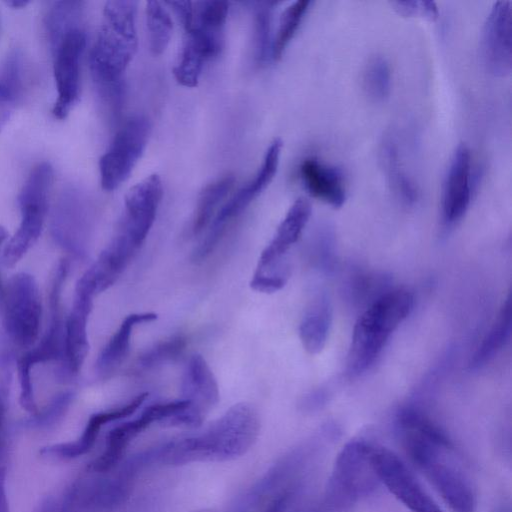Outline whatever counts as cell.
Returning a JSON list of instances; mask_svg holds the SVG:
<instances>
[{"mask_svg":"<svg viewBox=\"0 0 512 512\" xmlns=\"http://www.w3.org/2000/svg\"><path fill=\"white\" fill-rule=\"evenodd\" d=\"M396 426L406 453L450 510L475 512V488L447 435L413 407L400 410Z\"/></svg>","mask_w":512,"mask_h":512,"instance_id":"1","label":"cell"},{"mask_svg":"<svg viewBox=\"0 0 512 512\" xmlns=\"http://www.w3.org/2000/svg\"><path fill=\"white\" fill-rule=\"evenodd\" d=\"M259 430L256 409L250 404L238 403L201 433L150 450L151 461L176 466L235 459L253 446Z\"/></svg>","mask_w":512,"mask_h":512,"instance_id":"2","label":"cell"},{"mask_svg":"<svg viewBox=\"0 0 512 512\" xmlns=\"http://www.w3.org/2000/svg\"><path fill=\"white\" fill-rule=\"evenodd\" d=\"M136 14L137 2L134 0H114L105 4L103 23L90 55L93 78L105 89L118 86L137 51Z\"/></svg>","mask_w":512,"mask_h":512,"instance_id":"3","label":"cell"},{"mask_svg":"<svg viewBox=\"0 0 512 512\" xmlns=\"http://www.w3.org/2000/svg\"><path fill=\"white\" fill-rule=\"evenodd\" d=\"M412 294L404 289L380 295L358 318L347 358V374L356 377L365 372L381 353L395 329L413 307Z\"/></svg>","mask_w":512,"mask_h":512,"instance_id":"4","label":"cell"},{"mask_svg":"<svg viewBox=\"0 0 512 512\" xmlns=\"http://www.w3.org/2000/svg\"><path fill=\"white\" fill-rule=\"evenodd\" d=\"M370 448L363 439H353L342 448L326 488L330 508H348L377 489L379 480L371 464Z\"/></svg>","mask_w":512,"mask_h":512,"instance_id":"5","label":"cell"},{"mask_svg":"<svg viewBox=\"0 0 512 512\" xmlns=\"http://www.w3.org/2000/svg\"><path fill=\"white\" fill-rule=\"evenodd\" d=\"M3 325L10 341L20 349H30L38 341L42 322V302L38 284L26 272L14 274L3 288Z\"/></svg>","mask_w":512,"mask_h":512,"instance_id":"6","label":"cell"},{"mask_svg":"<svg viewBox=\"0 0 512 512\" xmlns=\"http://www.w3.org/2000/svg\"><path fill=\"white\" fill-rule=\"evenodd\" d=\"M150 132V121L143 115L129 117L118 129L99 160L103 190L117 189L130 176L147 146Z\"/></svg>","mask_w":512,"mask_h":512,"instance_id":"7","label":"cell"},{"mask_svg":"<svg viewBox=\"0 0 512 512\" xmlns=\"http://www.w3.org/2000/svg\"><path fill=\"white\" fill-rule=\"evenodd\" d=\"M282 147V140L280 138L274 139L269 145L263 162L254 178L245 186L241 187L221 209H219L214 221L210 225L206 237L192 253L193 262H202L211 254L224 234L227 225L240 215L270 184L278 170Z\"/></svg>","mask_w":512,"mask_h":512,"instance_id":"8","label":"cell"},{"mask_svg":"<svg viewBox=\"0 0 512 512\" xmlns=\"http://www.w3.org/2000/svg\"><path fill=\"white\" fill-rule=\"evenodd\" d=\"M370 460L379 483L411 512H443L395 452L371 445Z\"/></svg>","mask_w":512,"mask_h":512,"instance_id":"9","label":"cell"},{"mask_svg":"<svg viewBox=\"0 0 512 512\" xmlns=\"http://www.w3.org/2000/svg\"><path fill=\"white\" fill-rule=\"evenodd\" d=\"M189 404L185 399L155 403L146 407L138 417L116 425L108 432L105 449L90 464V470L95 473L110 472L122 460L131 441L142 431L155 422L165 425Z\"/></svg>","mask_w":512,"mask_h":512,"instance_id":"10","label":"cell"},{"mask_svg":"<svg viewBox=\"0 0 512 512\" xmlns=\"http://www.w3.org/2000/svg\"><path fill=\"white\" fill-rule=\"evenodd\" d=\"M86 44V35L80 28L66 33L53 47V72L57 99L52 113L57 119H65L79 98L80 59Z\"/></svg>","mask_w":512,"mask_h":512,"instance_id":"11","label":"cell"},{"mask_svg":"<svg viewBox=\"0 0 512 512\" xmlns=\"http://www.w3.org/2000/svg\"><path fill=\"white\" fill-rule=\"evenodd\" d=\"M480 54L486 70L508 76L512 69V8L510 1H497L484 23Z\"/></svg>","mask_w":512,"mask_h":512,"instance_id":"12","label":"cell"},{"mask_svg":"<svg viewBox=\"0 0 512 512\" xmlns=\"http://www.w3.org/2000/svg\"><path fill=\"white\" fill-rule=\"evenodd\" d=\"M163 196V185L158 174H151L135 184L125 196L124 213L118 231L140 247L147 237Z\"/></svg>","mask_w":512,"mask_h":512,"instance_id":"13","label":"cell"},{"mask_svg":"<svg viewBox=\"0 0 512 512\" xmlns=\"http://www.w3.org/2000/svg\"><path fill=\"white\" fill-rule=\"evenodd\" d=\"M472 168L470 150L461 143L450 159L443 182L442 216L446 225L458 222L470 205L474 183Z\"/></svg>","mask_w":512,"mask_h":512,"instance_id":"14","label":"cell"},{"mask_svg":"<svg viewBox=\"0 0 512 512\" xmlns=\"http://www.w3.org/2000/svg\"><path fill=\"white\" fill-rule=\"evenodd\" d=\"M51 233L55 242L75 258H84L89 250V223L77 194L66 191L54 209Z\"/></svg>","mask_w":512,"mask_h":512,"instance_id":"15","label":"cell"},{"mask_svg":"<svg viewBox=\"0 0 512 512\" xmlns=\"http://www.w3.org/2000/svg\"><path fill=\"white\" fill-rule=\"evenodd\" d=\"M94 296L89 290L76 285L73 304L65 320L63 375H77L88 355L87 326Z\"/></svg>","mask_w":512,"mask_h":512,"instance_id":"16","label":"cell"},{"mask_svg":"<svg viewBox=\"0 0 512 512\" xmlns=\"http://www.w3.org/2000/svg\"><path fill=\"white\" fill-rule=\"evenodd\" d=\"M146 397V393H141L123 406L93 414L76 441L48 445L43 447L40 453L60 459H73L88 453L104 425L132 415L142 405Z\"/></svg>","mask_w":512,"mask_h":512,"instance_id":"17","label":"cell"},{"mask_svg":"<svg viewBox=\"0 0 512 512\" xmlns=\"http://www.w3.org/2000/svg\"><path fill=\"white\" fill-rule=\"evenodd\" d=\"M300 179L306 191L314 198L340 208L346 200L343 174L337 167L310 157L299 167Z\"/></svg>","mask_w":512,"mask_h":512,"instance_id":"18","label":"cell"},{"mask_svg":"<svg viewBox=\"0 0 512 512\" xmlns=\"http://www.w3.org/2000/svg\"><path fill=\"white\" fill-rule=\"evenodd\" d=\"M182 399L205 416L219 401L216 378L206 360L200 354L192 355L186 363L182 383Z\"/></svg>","mask_w":512,"mask_h":512,"instance_id":"19","label":"cell"},{"mask_svg":"<svg viewBox=\"0 0 512 512\" xmlns=\"http://www.w3.org/2000/svg\"><path fill=\"white\" fill-rule=\"evenodd\" d=\"M311 215V205L304 199H297L279 224L272 240L262 251L257 268H264L278 262L287 250L298 240Z\"/></svg>","mask_w":512,"mask_h":512,"instance_id":"20","label":"cell"},{"mask_svg":"<svg viewBox=\"0 0 512 512\" xmlns=\"http://www.w3.org/2000/svg\"><path fill=\"white\" fill-rule=\"evenodd\" d=\"M21 221L16 232L8 238L1 251L0 260L6 268L14 267L33 247L40 237L48 207L20 205Z\"/></svg>","mask_w":512,"mask_h":512,"instance_id":"21","label":"cell"},{"mask_svg":"<svg viewBox=\"0 0 512 512\" xmlns=\"http://www.w3.org/2000/svg\"><path fill=\"white\" fill-rule=\"evenodd\" d=\"M217 56L210 44L193 29L185 31L183 45L173 74L176 81L187 88L198 85L206 61Z\"/></svg>","mask_w":512,"mask_h":512,"instance_id":"22","label":"cell"},{"mask_svg":"<svg viewBox=\"0 0 512 512\" xmlns=\"http://www.w3.org/2000/svg\"><path fill=\"white\" fill-rule=\"evenodd\" d=\"M156 318L157 315L151 312L128 315L100 352L96 361L97 372L107 375L117 369L129 353L130 339L134 327L142 323L151 322Z\"/></svg>","mask_w":512,"mask_h":512,"instance_id":"23","label":"cell"},{"mask_svg":"<svg viewBox=\"0 0 512 512\" xmlns=\"http://www.w3.org/2000/svg\"><path fill=\"white\" fill-rule=\"evenodd\" d=\"M380 155L382 166L394 194L403 204L414 205L418 200V189L403 167L399 148L393 137L384 138Z\"/></svg>","mask_w":512,"mask_h":512,"instance_id":"24","label":"cell"},{"mask_svg":"<svg viewBox=\"0 0 512 512\" xmlns=\"http://www.w3.org/2000/svg\"><path fill=\"white\" fill-rule=\"evenodd\" d=\"M226 1H198L193 3V18L189 28L200 32L217 50L224 44V28L228 16ZM188 28V29H189Z\"/></svg>","mask_w":512,"mask_h":512,"instance_id":"25","label":"cell"},{"mask_svg":"<svg viewBox=\"0 0 512 512\" xmlns=\"http://www.w3.org/2000/svg\"><path fill=\"white\" fill-rule=\"evenodd\" d=\"M331 323V308L325 297L317 300L302 319L299 336L303 347L310 354L320 352L327 339Z\"/></svg>","mask_w":512,"mask_h":512,"instance_id":"26","label":"cell"},{"mask_svg":"<svg viewBox=\"0 0 512 512\" xmlns=\"http://www.w3.org/2000/svg\"><path fill=\"white\" fill-rule=\"evenodd\" d=\"M510 333L511 304L508 297L492 328L474 353L469 364L470 368L477 369L489 362L508 341Z\"/></svg>","mask_w":512,"mask_h":512,"instance_id":"27","label":"cell"},{"mask_svg":"<svg viewBox=\"0 0 512 512\" xmlns=\"http://www.w3.org/2000/svg\"><path fill=\"white\" fill-rule=\"evenodd\" d=\"M235 182L233 175H226L208 184L201 191L193 219V232L199 234L211 222L215 210L228 195Z\"/></svg>","mask_w":512,"mask_h":512,"instance_id":"28","label":"cell"},{"mask_svg":"<svg viewBox=\"0 0 512 512\" xmlns=\"http://www.w3.org/2000/svg\"><path fill=\"white\" fill-rule=\"evenodd\" d=\"M145 11L150 50L160 55L166 50L173 32L170 13L162 2L155 0L146 2Z\"/></svg>","mask_w":512,"mask_h":512,"instance_id":"29","label":"cell"},{"mask_svg":"<svg viewBox=\"0 0 512 512\" xmlns=\"http://www.w3.org/2000/svg\"><path fill=\"white\" fill-rule=\"evenodd\" d=\"M363 87L366 95L374 102L386 101L391 93V68L383 56L370 58L363 71Z\"/></svg>","mask_w":512,"mask_h":512,"instance_id":"30","label":"cell"},{"mask_svg":"<svg viewBox=\"0 0 512 512\" xmlns=\"http://www.w3.org/2000/svg\"><path fill=\"white\" fill-rule=\"evenodd\" d=\"M81 3L58 1L53 4L46 16V31L51 48L70 30L79 27Z\"/></svg>","mask_w":512,"mask_h":512,"instance_id":"31","label":"cell"},{"mask_svg":"<svg viewBox=\"0 0 512 512\" xmlns=\"http://www.w3.org/2000/svg\"><path fill=\"white\" fill-rule=\"evenodd\" d=\"M53 182V168L47 162L36 165L25 181L19 196V205L35 204L48 207Z\"/></svg>","mask_w":512,"mask_h":512,"instance_id":"32","label":"cell"},{"mask_svg":"<svg viewBox=\"0 0 512 512\" xmlns=\"http://www.w3.org/2000/svg\"><path fill=\"white\" fill-rule=\"evenodd\" d=\"M308 0H298L291 3L282 12L275 37L272 41V57L279 59L302 22L310 5Z\"/></svg>","mask_w":512,"mask_h":512,"instance_id":"33","label":"cell"},{"mask_svg":"<svg viewBox=\"0 0 512 512\" xmlns=\"http://www.w3.org/2000/svg\"><path fill=\"white\" fill-rule=\"evenodd\" d=\"M187 339L184 335H174L156 343L142 353L136 363L138 372L153 370L169 361L177 359L184 352Z\"/></svg>","mask_w":512,"mask_h":512,"instance_id":"34","label":"cell"},{"mask_svg":"<svg viewBox=\"0 0 512 512\" xmlns=\"http://www.w3.org/2000/svg\"><path fill=\"white\" fill-rule=\"evenodd\" d=\"M74 393L72 391H63L56 396L40 411L22 422V427L27 429H47L59 422L68 411Z\"/></svg>","mask_w":512,"mask_h":512,"instance_id":"35","label":"cell"},{"mask_svg":"<svg viewBox=\"0 0 512 512\" xmlns=\"http://www.w3.org/2000/svg\"><path fill=\"white\" fill-rule=\"evenodd\" d=\"M254 42L258 61H264L272 50L270 38L271 6L269 3L260 4L255 12Z\"/></svg>","mask_w":512,"mask_h":512,"instance_id":"36","label":"cell"},{"mask_svg":"<svg viewBox=\"0 0 512 512\" xmlns=\"http://www.w3.org/2000/svg\"><path fill=\"white\" fill-rule=\"evenodd\" d=\"M393 9L405 17H418L428 21H435L439 16L437 5L433 1H393Z\"/></svg>","mask_w":512,"mask_h":512,"instance_id":"37","label":"cell"},{"mask_svg":"<svg viewBox=\"0 0 512 512\" xmlns=\"http://www.w3.org/2000/svg\"><path fill=\"white\" fill-rule=\"evenodd\" d=\"M285 275H259L254 274L250 281V287L258 292L273 293L280 290L286 283Z\"/></svg>","mask_w":512,"mask_h":512,"instance_id":"38","label":"cell"},{"mask_svg":"<svg viewBox=\"0 0 512 512\" xmlns=\"http://www.w3.org/2000/svg\"><path fill=\"white\" fill-rule=\"evenodd\" d=\"M20 96L0 84V131L11 118Z\"/></svg>","mask_w":512,"mask_h":512,"instance_id":"39","label":"cell"},{"mask_svg":"<svg viewBox=\"0 0 512 512\" xmlns=\"http://www.w3.org/2000/svg\"><path fill=\"white\" fill-rule=\"evenodd\" d=\"M6 400L0 387V463L7 457V424H6Z\"/></svg>","mask_w":512,"mask_h":512,"instance_id":"40","label":"cell"},{"mask_svg":"<svg viewBox=\"0 0 512 512\" xmlns=\"http://www.w3.org/2000/svg\"><path fill=\"white\" fill-rule=\"evenodd\" d=\"M179 17L184 29L187 30L192 23L193 18V2L190 1H170L167 2Z\"/></svg>","mask_w":512,"mask_h":512,"instance_id":"41","label":"cell"},{"mask_svg":"<svg viewBox=\"0 0 512 512\" xmlns=\"http://www.w3.org/2000/svg\"><path fill=\"white\" fill-rule=\"evenodd\" d=\"M0 512H9L6 494V470L2 465H0Z\"/></svg>","mask_w":512,"mask_h":512,"instance_id":"42","label":"cell"},{"mask_svg":"<svg viewBox=\"0 0 512 512\" xmlns=\"http://www.w3.org/2000/svg\"><path fill=\"white\" fill-rule=\"evenodd\" d=\"M36 512H61L60 504L52 497H49L39 504Z\"/></svg>","mask_w":512,"mask_h":512,"instance_id":"43","label":"cell"},{"mask_svg":"<svg viewBox=\"0 0 512 512\" xmlns=\"http://www.w3.org/2000/svg\"><path fill=\"white\" fill-rule=\"evenodd\" d=\"M30 2L28 0H8L5 4L13 9H21L26 7Z\"/></svg>","mask_w":512,"mask_h":512,"instance_id":"44","label":"cell"},{"mask_svg":"<svg viewBox=\"0 0 512 512\" xmlns=\"http://www.w3.org/2000/svg\"><path fill=\"white\" fill-rule=\"evenodd\" d=\"M193 512H213V511L208 510V509H202V510H197V511H193Z\"/></svg>","mask_w":512,"mask_h":512,"instance_id":"45","label":"cell"}]
</instances>
